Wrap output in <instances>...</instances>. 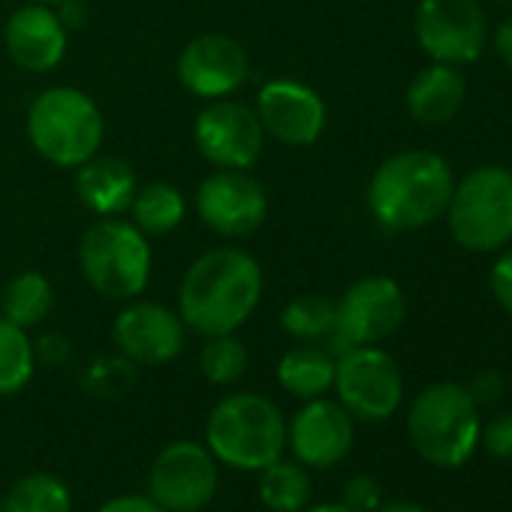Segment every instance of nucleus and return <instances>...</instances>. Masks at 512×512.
<instances>
[{
	"label": "nucleus",
	"instance_id": "obj_26",
	"mask_svg": "<svg viewBox=\"0 0 512 512\" xmlns=\"http://www.w3.org/2000/svg\"><path fill=\"white\" fill-rule=\"evenodd\" d=\"M4 512H73V494L55 473H28L10 488Z\"/></svg>",
	"mask_w": 512,
	"mask_h": 512
},
{
	"label": "nucleus",
	"instance_id": "obj_25",
	"mask_svg": "<svg viewBox=\"0 0 512 512\" xmlns=\"http://www.w3.org/2000/svg\"><path fill=\"white\" fill-rule=\"evenodd\" d=\"M37 368V350L28 329L0 317V395H16Z\"/></svg>",
	"mask_w": 512,
	"mask_h": 512
},
{
	"label": "nucleus",
	"instance_id": "obj_13",
	"mask_svg": "<svg viewBox=\"0 0 512 512\" xmlns=\"http://www.w3.org/2000/svg\"><path fill=\"white\" fill-rule=\"evenodd\" d=\"M196 211L208 229L238 238L263 226L269 214V193L253 175H247V169H217L199 184Z\"/></svg>",
	"mask_w": 512,
	"mask_h": 512
},
{
	"label": "nucleus",
	"instance_id": "obj_31",
	"mask_svg": "<svg viewBox=\"0 0 512 512\" xmlns=\"http://www.w3.org/2000/svg\"><path fill=\"white\" fill-rule=\"evenodd\" d=\"M479 440L494 458H512V413H497L479 431Z\"/></svg>",
	"mask_w": 512,
	"mask_h": 512
},
{
	"label": "nucleus",
	"instance_id": "obj_12",
	"mask_svg": "<svg viewBox=\"0 0 512 512\" xmlns=\"http://www.w3.org/2000/svg\"><path fill=\"white\" fill-rule=\"evenodd\" d=\"M193 136L199 154L217 169H250L266 145V130L256 112L223 97L196 115Z\"/></svg>",
	"mask_w": 512,
	"mask_h": 512
},
{
	"label": "nucleus",
	"instance_id": "obj_14",
	"mask_svg": "<svg viewBox=\"0 0 512 512\" xmlns=\"http://www.w3.org/2000/svg\"><path fill=\"white\" fill-rule=\"evenodd\" d=\"M253 112L272 139L293 148L314 145L326 130L323 97L293 79H272L269 85H263Z\"/></svg>",
	"mask_w": 512,
	"mask_h": 512
},
{
	"label": "nucleus",
	"instance_id": "obj_32",
	"mask_svg": "<svg viewBox=\"0 0 512 512\" xmlns=\"http://www.w3.org/2000/svg\"><path fill=\"white\" fill-rule=\"evenodd\" d=\"M491 293L497 305L512 317V250L500 253L497 263L491 266Z\"/></svg>",
	"mask_w": 512,
	"mask_h": 512
},
{
	"label": "nucleus",
	"instance_id": "obj_8",
	"mask_svg": "<svg viewBox=\"0 0 512 512\" xmlns=\"http://www.w3.org/2000/svg\"><path fill=\"white\" fill-rule=\"evenodd\" d=\"M338 401L344 410L365 422L389 419L404 398L401 368L380 347H350L335 356V383Z\"/></svg>",
	"mask_w": 512,
	"mask_h": 512
},
{
	"label": "nucleus",
	"instance_id": "obj_15",
	"mask_svg": "<svg viewBox=\"0 0 512 512\" xmlns=\"http://www.w3.org/2000/svg\"><path fill=\"white\" fill-rule=\"evenodd\" d=\"M353 440V416L341 401H326L323 395L305 401L293 422H287V446L305 467L326 470L341 464L350 455Z\"/></svg>",
	"mask_w": 512,
	"mask_h": 512
},
{
	"label": "nucleus",
	"instance_id": "obj_6",
	"mask_svg": "<svg viewBox=\"0 0 512 512\" xmlns=\"http://www.w3.org/2000/svg\"><path fill=\"white\" fill-rule=\"evenodd\" d=\"M79 263L88 284L106 299H136L148 287L151 247L136 223L103 217L82 235Z\"/></svg>",
	"mask_w": 512,
	"mask_h": 512
},
{
	"label": "nucleus",
	"instance_id": "obj_37",
	"mask_svg": "<svg viewBox=\"0 0 512 512\" xmlns=\"http://www.w3.org/2000/svg\"><path fill=\"white\" fill-rule=\"evenodd\" d=\"M302 512H353V509L344 506V503H320V506H311V509H302Z\"/></svg>",
	"mask_w": 512,
	"mask_h": 512
},
{
	"label": "nucleus",
	"instance_id": "obj_38",
	"mask_svg": "<svg viewBox=\"0 0 512 512\" xmlns=\"http://www.w3.org/2000/svg\"><path fill=\"white\" fill-rule=\"evenodd\" d=\"M34 4H46V7H52V4H70V0H34Z\"/></svg>",
	"mask_w": 512,
	"mask_h": 512
},
{
	"label": "nucleus",
	"instance_id": "obj_23",
	"mask_svg": "<svg viewBox=\"0 0 512 512\" xmlns=\"http://www.w3.org/2000/svg\"><path fill=\"white\" fill-rule=\"evenodd\" d=\"M4 317L22 329H34L40 326L52 305H55V293L46 275L40 272H22L10 281L7 293H4Z\"/></svg>",
	"mask_w": 512,
	"mask_h": 512
},
{
	"label": "nucleus",
	"instance_id": "obj_7",
	"mask_svg": "<svg viewBox=\"0 0 512 512\" xmlns=\"http://www.w3.org/2000/svg\"><path fill=\"white\" fill-rule=\"evenodd\" d=\"M452 238L473 253H491L512 241V172L479 166L452 187L446 205Z\"/></svg>",
	"mask_w": 512,
	"mask_h": 512
},
{
	"label": "nucleus",
	"instance_id": "obj_33",
	"mask_svg": "<svg viewBox=\"0 0 512 512\" xmlns=\"http://www.w3.org/2000/svg\"><path fill=\"white\" fill-rule=\"evenodd\" d=\"M470 395H473V401L476 404H494V401H500L503 398V392H506V380H503V374L500 371H479L476 377H473V383H470V389H467Z\"/></svg>",
	"mask_w": 512,
	"mask_h": 512
},
{
	"label": "nucleus",
	"instance_id": "obj_5",
	"mask_svg": "<svg viewBox=\"0 0 512 512\" xmlns=\"http://www.w3.org/2000/svg\"><path fill=\"white\" fill-rule=\"evenodd\" d=\"M103 130L97 103L67 85L46 88L28 109V139L55 166L76 169L91 160L103 145Z\"/></svg>",
	"mask_w": 512,
	"mask_h": 512
},
{
	"label": "nucleus",
	"instance_id": "obj_36",
	"mask_svg": "<svg viewBox=\"0 0 512 512\" xmlns=\"http://www.w3.org/2000/svg\"><path fill=\"white\" fill-rule=\"evenodd\" d=\"M374 512H425V509L410 500H395V503H380Z\"/></svg>",
	"mask_w": 512,
	"mask_h": 512
},
{
	"label": "nucleus",
	"instance_id": "obj_21",
	"mask_svg": "<svg viewBox=\"0 0 512 512\" xmlns=\"http://www.w3.org/2000/svg\"><path fill=\"white\" fill-rule=\"evenodd\" d=\"M278 383L293 398H302V401L320 398L335 383V356L317 344L293 347L278 362Z\"/></svg>",
	"mask_w": 512,
	"mask_h": 512
},
{
	"label": "nucleus",
	"instance_id": "obj_19",
	"mask_svg": "<svg viewBox=\"0 0 512 512\" xmlns=\"http://www.w3.org/2000/svg\"><path fill=\"white\" fill-rule=\"evenodd\" d=\"M76 193L79 199L100 217H118L130 208L136 196V175L121 157L94 154L82 166H76Z\"/></svg>",
	"mask_w": 512,
	"mask_h": 512
},
{
	"label": "nucleus",
	"instance_id": "obj_9",
	"mask_svg": "<svg viewBox=\"0 0 512 512\" xmlns=\"http://www.w3.org/2000/svg\"><path fill=\"white\" fill-rule=\"evenodd\" d=\"M407 317V302L392 278L374 275L356 281L335 305V329L326 341L332 356L350 347H368L389 338Z\"/></svg>",
	"mask_w": 512,
	"mask_h": 512
},
{
	"label": "nucleus",
	"instance_id": "obj_22",
	"mask_svg": "<svg viewBox=\"0 0 512 512\" xmlns=\"http://www.w3.org/2000/svg\"><path fill=\"white\" fill-rule=\"evenodd\" d=\"M256 488H260L263 506H269L272 512H302L311 503V491H314L305 464H293L281 458L260 470Z\"/></svg>",
	"mask_w": 512,
	"mask_h": 512
},
{
	"label": "nucleus",
	"instance_id": "obj_39",
	"mask_svg": "<svg viewBox=\"0 0 512 512\" xmlns=\"http://www.w3.org/2000/svg\"><path fill=\"white\" fill-rule=\"evenodd\" d=\"M0 512H4V506H0Z\"/></svg>",
	"mask_w": 512,
	"mask_h": 512
},
{
	"label": "nucleus",
	"instance_id": "obj_34",
	"mask_svg": "<svg viewBox=\"0 0 512 512\" xmlns=\"http://www.w3.org/2000/svg\"><path fill=\"white\" fill-rule=\"evenodd\" d=\"M97 512H166V509L145 494H118L106 500Z\"/></svg>",
	"mask_w": 512,
	"mask_h": 512
},
{
	"label": "nucleus",
	"instance_id": "obj_3",
	"mask_svg": "<svg viewBox=\"0 0 512 512\" xmlns=\"http://www.w3.org/2000/svg\"><path fill=\"white\" fill-rule=\"evenodd\" d=\"M205 446L226 467L260 473L284 455L287 419L266 395L238 392L214 404L208 413Z\"/></svg>",
	"mask_w": 512,
	"mask_h": 512
},
{
	"label": "nucleus",
	"instance_id": "obj_20",
	"mask_svg": "<svg viewBox=\"0 0 512 512\" xmlns=\"http://www.w3.org/2000/svg\"><path fill=\"white\" fill-rule=\"evenodd\" d=\"M467 97L464 76L452 64H434L413 76L407 88V109L419 124H449Z\"/></svg>",
	"mask_w": 512,
	"mask_h": 512
},
{
	"label": "nucleus",
	"instance_id": "obj_35",
	"mask_svg": "<svg viewBox=\"0 0 512 512\" xmlns=\"http://www.w3.org/2000/svg\"><path fill=\"white\" fill-rule=\"evenodd\" d=\"M494 49H497L500 61L506 64V70L512 73V19L503 22V25L497 28V34H494Z\"/></svg>",
	"mask_w": 512,
	"mask_h": 512
},
{
	"label": "nucleus",
	"instance_id": "obj_24",
	"mask_svg": "<svg viewBox=\"0 0 512 512\" xmlns=\"http://www.w3.org/2000/svg\"><path fill=\"white\" fill-rule=\"evenodd\" d=\"M130 208H133V223L145 235H166L187 214L184 196L172 184H163V181H154V184L136 190Z\"/></svg>",
	"mask_w": 512,
	"mask_h": 512
},
{
	"label": "nucleus",
	"instance_id": "obj_16",
	"mask_svg": "<svg viewBox=\"0 0 512 512\" xmlns=\"http://www.w3.org/2000/svg\"><path fill=\"white\" fill-rule=\"evenodd\" d=\"M250 76L247 52L238 40L223 34H202L190 40L178 58L181 85L202 100H220L235 94Z\"/></svg>",
	"mask_w": 512,
	"mask_h": 512
},
{
	"label": "nucleus",
	"instance_id": "obj_11",
	"mask_svg": "<svg viewBox=\"0 0 512 512\" xmlns=\"http://www.w3.org/2000/svg\"><path fill=\"white\" fill-rule=\"evenodd\" d=\"M416 40L434 64H470L482 55L488 25L476 0H419Z\"/></svg>",
	"mask_w": 512,
	"mask_h": 512
},
{
	"label": "nucleus",
	"instance_id": "obj_2",
	"mask_svg": "<svg viewBox=\"0 0 512 512\" xmlns=\"http://www.w3.org/2000/svg\"><path fill=\"white\" fill-rule=\"evenodd\" d=\"M452 169L434 151H398L380 163L368 184V205L389 229H422L446 214Z\"/></svg>",
	"mask_w": 512,
	"mask_h": 512
},
{
	"label": "nucleus",
	"instance_id": "obj_17",
	"mask_svg": "<svg viewBox=\"0 0 512 512\" xmlns=\"http://www.w3.org/2000/svg\"><path fill=\"white\" fill-rule=\"evenodd\" d=\"M184 320L157 302H136L115 317L112 338L133 365H166L184 350Z\"/></svg>",
	"mask_w": 512,
	"mask_h": 512
},
{
	"label": "nucleus",
	"instance_id": "obj_30",
	"mask_svg": "<svg viewBox=\"0 0 512 512\" xmlns=\"http://www.w3.org/2000/svg\"><path fill=\"white\" fill-rule=\"evenodd\" d=\"M344 506H350L353 512H374L380 503H383V488L374 476L362 473V476H353L347 485H344Z\"/></svg>",
	"mask_w": 512,
	"mask_h": 512
},
{
	"label": "nucleus",
	"instance_id": "obj_27",
	"mask_svg": "<svg viewBox=\"0 0 512 512\" xmlns=\"http://www.w3.org/2000/svg\"><path fill=\"white\" fill-rule=\"evenodd\" d=\"M281 326L287 335H293L299 341H308V344L323 341L326 344L335 329V302H329L326 296H317V293H305L284 308Z\"/></svg>",
	"mask_w": 512,
	"mask_h": 512
},
{
	"label": "nucleus",
	"instance_id": "obj_1",
	"mask_svg": "<svg viewBox=\"0 0 512 512\" xmlns=\"http://www.w3.org/2000/svg\"><path fill=\"white\" fill-rule=\"evenodd\" d=\"M260 296V263L238 247H217L187 269L178 293V317L202 338L232 335L256 311Z\"/></svg>",
	"mask_w": 512,
	"mask_h": 512
},
{
	"label": "nucleus",
	"instance_id": "obj_10",
	"mask_svg": "<svg viewBox=\"0 0 512 512\" xmlns=\"http://www.w3.org/2000/svg\"><path fill=\"white\" fill-rule=\"evenodd\" d=\"M220 485L217 458L196 440L169 443L151 464L148 488L151 500L166 512H199L205 509Z\"/></svg>",
	"mask_w": 512,
	"mask_h": 512
},
{
	"label": "nucleus",
	"instance_id": "obj_29",
	"mask_svg": "<svg viewBox=\"0 0 512 512\" xmlns=\"http://www.w3.org/2000/svg\"><path fill=\"white\" fill-rule=\"evenodd\" d=\"M133 383H136V371H133V362L130 359H103V362H94V368L85 377V386L91 392L103 395V398L121 395Z\"/></svg>",
	"mask_w": 512,
	"mask_h": 512
},
{
	"label": "nucleus",
	"instance_id": "obj_28",
	"mask_svg": "<svg viewBox=\"0 0 512 512\" xmlns=\"http://www.w3.org/2000/svg\"><path fill=\"white\" fill-rule=\"evenodd\" d=\"M199 368L208 383L229 386V383L241 380V374L247 368V350L235 335H214L205 341V347L199 353Z\"/></svg>",
	"mask_w": 512,
	"mask_h": 512
},
{
	"label": "nucleus",
	"instance_id": "obj_18",
	"mask_svg": "<svg viewBox=\"0 0 512 512\" xmlns=\"http://www.w3.org/2000/svg\"><path fill=\"white\" fill-rule=\"evenodd\" d=\"M4 43L16 67L28 73H49L67 52V28L52 7L25 4L10 16Z\"/></svg>",
	"mask_w": 512,
	"mask_h": 512
},
{
	"label": "nucleus",
	"instance_id": "obj_4",
	"mask_svg": "<svg viewBox=\"0 0 512 512\" xmlns=\"http://www.w3.org/2000/svg\"><path fill=\"white\" fill-rule=\"evenodd\" d=\"M413 449L434 467H461L479 443V404L458 383H434L407 413Z\"/></svg>",
	"mask_w": 512,
	"mask_h": 512
}]
</instances>
